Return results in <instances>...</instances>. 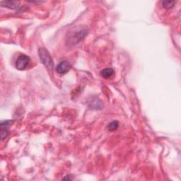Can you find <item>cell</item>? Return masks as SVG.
Here are the masks:
<instances>
[{
	"mask_svg": "<svg viewBox=\"0 0 181 181\" xmlns=\"http://www.w3.org/2000/svg\"><path fill=\"white\" fill-rule=\"evenodd\" d=\"M71 67V64L66 60L62 61L59 65L57 66V68H56V71L58 74H61V75H64L68 72L70 70V69Z\"/></svg>",
	"mask_w": 181,
	"mask_h": 181,
	"instance_id": "cell-3",
	"label": "cell"
},
{
	"mask_svg": "<svg viewBox=\"0 0 181 181\" xmlns=\"http://www.w3.org/2000/svg\"><path fill=\"white\" fill-rule=\"evenodd\" d=\"M114 73H115V71H114V70L112 68H106L105 70L101 71L100 74L103 78L109 79L113 75Z\"/></svg>",
	"mask_w": 181,
	"mask_h": 181,
	"instance_id": "cell-5",
	"label": "cell"
},
{
	"mask_svg": "<svg viewBox=\"0 0 181 181\" xmlns=\"http://www.w3.org/2000/svg\"><path fill=\"white\" fill-rule=\"evenodd\" d=\"M176 2L174 1H163L161 2L162 7L165 9H171V8L174 7V5Z\"/></svg>",
	"mask_w": 181,
	"mask_h": 181,
	"instance_id": "cell-6",
	"label": "cell"
},
{
	"mask_svg": "<svg viewBox=\"0 0 181 181\" xmlns=\"http://www.w3.org/2000/svg\"><path fill=\"white\" fill-rule=\"evenodd\" d=\"M38 55L40 60L41 62L48 69V70H52L54 63H53L51 55H50L48 51L45 48H40L38 51Z\"/></svg>",
	"mask_w": 181,
	"mask_h": 181,
	"instance_id": "cell-1",
	"label": "cell"
},
{
	"mask_svg": "<svg viewBox=\"0 0 181 181\" xmlns=\"http://www.w3.org/2000/svg\"><path fill=\"white\" fill-rule=\"evenodd\" d=\"M18 4H19V2H16V1L1 2V5L2 7L9 8V9H17V8L18 7Z\"/></svg>",
	"mask_w": 181,
	"mask_h": 181,
	"instance_id": "cell-4",
	"label": "cell"
},
{
	"mask_svg": "<svg viewBox=\"0 0 181 181\" xmlns=\"http://www.w3.org/2000/svg\"><path fill=\"white\" fill-rule=\"evenodd\" d=\"M119 125V122L118 121H113V122H111L110 124L108 125V129L109 131H115V130L118 129Z\"/></svg>",
	"mask_w": 181,
	"mask_h": 181,
	"instance_id": "cell-7",
	"label": "cell"
},
{
	"mask_svg": "<svg viewBox=\"0 0 181 181\" xmlns=\"http://www.w3.org/2000/svg\"><path fill=\"white\" fill-rule=\"evenodd\" d=\"M30 62V58L26 55H21L18 57L16 62V67L18 70H24Z\"/></svg>",
	"mask_w": 181,
	"mask_h": 181,
	"instance_id": "cell-2",
	"label": "cell"
}]
</instances>
